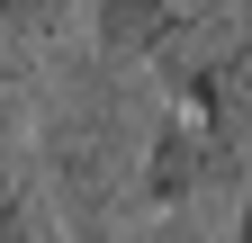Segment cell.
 <instances>
[{"label":"cell","mask_w":252,"mask_h":243,"mask_svg":"<svg viewBox=\"0 0 252 243\" xmlns=\"http://www.w3.org/2000/svg\"><path fill=\"white\" fill-rule=\"evenodd\" d=\"M234 18H252V0H90V45L117 63H180L189 45L225 36Z\"/></svg>","instance_id":"cell-1"},{"label":"cell","mask_w":252,"mask_h":243,"mask_svg":"<svg viewBox=\"0 0 252 243\" xmlns=\"http://www.w3.org/2000/svg\"><path fill=\"white\" fill-rule=\"evenodd\" d=\"M72 27H90V0H0V45L9 54H36L45 63Z\"/></svg>","instance_id":"cell-2"},{"label":"cell","mask_w":252,"mask_h":243,"mask_svg":"<svg viewBox=\"0 0 252 243\" xmlns=\"http://www.w3.org/2000/svg\"><path fill=\"white\" fill-rule=\"evenodd\" d=\"M36 54H9L0 45V162L18 153V135H27V108H36Z\"/></svg>","instance_id":"cell-3"},{"label":"cell","mask_w":252,"mask_h":243,"mask_svg":"<svg viewBox=\"0 0 252 243\" xmlns=\"http://www.w3.org/2000/svg\"><path fill=\"white\" fill-rule=\"evenodd\" d=\"M108 243H207V234L171 207V216H153V225H135V234H108Z\"/></svg>","instance_id":"cell-4"},{"label":"cell","mask_w":252,"mask_h":243,"mask_svg":"<svg viewBox=\"0 0 252 243\" xmlns=\"http://www.w3.org/2000/svg\"><path fill=\"white\" fill-rule=\"evenodd\" d=\"M225 243H252V189L234 198V234H225Z\"/></svg>","instance_id":"cell-5"}]
</instances>
